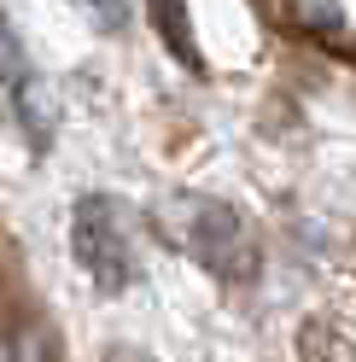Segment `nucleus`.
I'll return each mask as SVG.
<instances>
[{"label":"nucleus","mask_w":356,"mask_h":362,"mask_svg":"<svg viewBox=\"0 0 356 362\" xmlns=\"http://www.w3.org/2000/svg\"><path fill=\"white\" fill-rule=\"evenodd\" d=\"M170 228H175V240H182V252L198 257L216 281H234V286L257 281V263H263L257 234H251V222L239 216L228 199H198V193L175 199L170 205Z\"/></svg>","instance_id":"f257e3e1"},{"label":"nucleus","mask_w":356,"mask_h":362,"mask_svg":"<svg viewBox=\"0 0 356 362\" xmlns=\"http://www.w3.org/2000/svg\"><path fill=\"white\" fill-rule=\"evenodd\" d=\"M71 257L105 298L129 292V281L141 269V257H135V211L123 199H111V193H88L71 211Z\"/></svg>","instance_id":"f03ea898"},{"label":"nucleus","mask_w":356,"mask_h":362,"mask_svg":"<svg viewBox=\"0 0 356 362\" xmlns=\"http://www.w3.org/2000/svg\"><path fill=\"white\" fill-rule=\"evenodd\" d=\"M0 117L18 129V141L30 152H41L53 141V100H47V82H41L35 59L24 47V35L12 30V18L0 12Z\"/></svg>","instance_id":"7ed1b4c3"},{"label":"nucleus","mask_w":356,"mask_h":362,"mask_svg":"<svg viewBox=\"0 0 356 362\" xmlns=\"http://www.w3.org/2000/svg\"><path fill=\"white\" fill-rule=\"evenodd\" d=\"M152 24H158L164 47L187 64V71H205L198 59V41H193V24H187V0H152Z\"/></svg>","instance_id":"20e7f679"},{"label":"nucleus","mask_w":356,"mask_h":362,"mask_svg":"<svg viewBox=\"0 0 356 362\" xmlns=\"http://www.w3.org/2000/svg\"><path fill=\"white\" fill-rule=\"evenodd\" d=\"M71 6H76L94 30H105V35H117V30L129 24V0H71Z\"/></svg>","instance_id":"39448f33"},{"label":"nucleus","mask_w":356,"mask_h":362,"mask_svg":"<svg viewBox=\"0 0 356 362\" xmlns=\"http://www.w3.org/2000/svg\"><path fill=\"white\" fill-rule=\"evenodd\" d=\"M0 362H41V339H35V333H18V339H12V351L0 356Z\"/></svg>","instance_id":"423d86ee"},{"label":"nucleus","mask_w":356,"mask_h":362,"mask_svg":"<svg viewBox=\"0 0 356 362\" xmlns=\"http://www.w3.org/2000/svg\"><path fill=\"white\" fill-rule=\"evenodd\" d=\"M105 362H146V356H141V351H111Z\"/></svg>","instance_id":"0eeeda50"}]
</instances>
